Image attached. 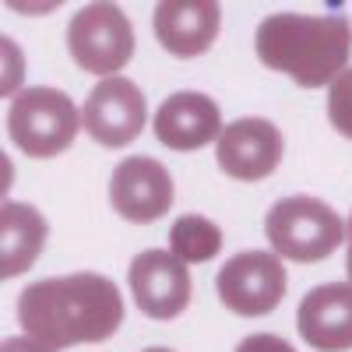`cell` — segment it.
I'll return each instance as SVG.
<instances>
[{
    "instance_id": "obj_4",
    "label": "cell",
    "mask_w": 352,
    "mask_h": 352,
    "mask_svg": "<svg viewBox=\"0 0 352 352\" xmlns=\"http://www.w3.org/2000/svg\"><path fill=\"white\" fill-rule=\"evenodd\" d=\"M264 232H268V243L278 257L300 264L331 257L345 240L338 212L317 197H285L272 204V212L264 215Z\"/></svg>"
},
{
    "instance_id": "obj_19",
    "label": "cell",
    "mask_w": 352,
    "mask_h": 352,
    "mask_svg": "<svg viewBox=\"0 0 352 352\" xmlns=\"http://www.w3.org/2000/svg\"><path fill=\"white\" fill-rule=\"evenodd\" d=\"M4 352H56V349H50L46 342H39V338H8L4 342Z\"/></svg>"
},
{
    "instance_id": "obj_2",
    "label": "cell",
    "mask_w": 352,
    "mask_h": 352,
    "mask_svg": "<svg viewBox=\"0 0 352 352\" xmlns=\"http://www.w3.org/2000/svg\"><path fill=\"white\" fill-rule=\"evenodd\" d=\"M257 60L303 88H324L345 71L352 25L342 14H268L257 25Z\"/></svg>"
},
{
    "instance_id": "obj_5",
    "label": "cell",
    "mask_w": 352,
    "mask_h": 352,
    "mask_svg": "<svg viewBox=\"0 0 352 352\" xmlns=\"http://www.w3.org/2000/svg\"><path fill=\"white\" fill-rule=\"evenodd\" d=\"M134 46V28L116 4H88L67 25L71 60L88 74H99L102 81L116 78L131 64Z\"/></svg>"
},
{
    "instance_id": "obj_7",
    "label": "cell",
    "mask_w": 352,
    "mask_h": 352,
    "mask_svg": "<svg viewBox=\"0 0 352 352\" xmlns=\"http://www.w3.org/2000/svg\"><path fill=\"white\" fill-rule=\"evenodd\" d=\"M81 120H85L81 127L92 134V141L106 144V148H124L144 131L148 102H144V92L134 81L116 74V78L99 81L88 92Z\"/></svg>"
},
{
    "instance_id": "obj_6",
    "label": "cell",
    "mask_w": 352,
    "mask_h": 352,
    "mask_svg": "<svg viewBox=\"0 0 352 352\" xmlns=\"http://www.w3.org/2000/svg\"><path fill=\"white\" fill-rule=\"evenodd\" d=\"M219 300L226 310L240 317L272 314L285 296V268L275 250H247L222 264L219 272Z\"/></svg>"
},
{
    "instance_id": "obj_13",
    "label": "cell",
    "mask_w": 352,
    "mask_h": 352,
    "mask_svg": "<svg viewBox=\"0 0 352 352\" xmlns=\"http://www.w3.org/2000/svg\"><path fill=\"white\" fill-rule=\"evenodd\" d=\"M155 138L173 152H197L222 138V113L201 92H176L155 113Z\"/></svg>"
},
{
    "instance_id": "obj_8",
    "label": "cell",
    "mask_w": 352,
    "mask_h": 352,
    "mask_svg": "<svg viewBox=\"0 0 352 352\" xmlns=\"http://www.w3.org/2000/svg\"><path fill=\"white\" fill-rule=\"evenodd\" d=\"M109 204L116 215L134 226H148V222L162 219L173 208L169 169L148 155L124 159L109 176Z\"/></svg>"
},
{
    "instance_id": "obj_16",
    "label": "cell",
    "mask_w": 352,
    "mask_h": 352,
    "mask_svg": "<svg viewBox=\"0 0 352 352\" xmlns=\"http://www.w3.org/2000/svg\"><path fill=\"white\" fill-rule=\"evenodd\" d=\"M328 120L331 127L352 141V67H345L335 85H331V92H328Z\"/></svg>"
},
{
    "instance_id": "obj_9",
    "label": "cell",
    "mask_w": 352,
    "mask_h": 352,
    "mask_svg": "<svg viewBox=\"0 0 352 352\" xmlns=\"http://www.w3.org/2000/svg\"><path fill=\"white\" fill-rule=\"evenodd\" d=\"M131 292L141 314L155 320H173L190 307V272L169 250H144L131 261Z\"/></svg>"
},
{
    "instance_id": "obj_18",
    "label": "cell",
    "mask_w": 352,
    "mask_h": 352,
    "mask_svg": "<svg viewBox=\"0 0 352 352\" xmlns=\"http://www.w3.org/2000/svg\"><path fill=\"white\" fill-rule=\"evenodd\" d=\"M4 56H8V78H4V92L11 96V92H14V85H18V74L25 78V60L18 56V50H14V43H11V39H4Z\"/></svg>"
},
{
    "instance_id": "obj_12",
    "label": "cell",
    "mask_w": 352,
    "mask_h": 352,
    "mask_svg": "<svg viewBox=\"0 0 352 352\" xmlns=\"http://www.w3.org/2000/svg\"><path fill=\"white\" fill-rule=\"evenodd\" d=\"M152 28L162 50L190 60V56L208 53V46L215 43L222 28V8L212 0H166L155 8Z\"/></svg>"
},
{
    "instance_id": "obj_21",
    "label": "cell",
    "mask_w": 352,
    "mask_h": 352,
    "mask_svg": "<svg viewBox=\"0 0 352 352\" xmlns=\"http://www.w3.org/2000/svg\"><path fill=\"white\" fill-rule=\"evenodd\" d=\"M144 352H173V349H144Z\"/></svg>"
},
{
    "instance_id": "obj_20",
    "label": "cell",
    "mask_w": 352,
    "mask_h": 352,
    "mask_svg": "<svg viewBox=\"0 0 352 352\" xmlns=\"http://www.w3.org/2000/svg\"><path fill=\"white\" fill-rule=\"evenodd\" d=\"M345 243H349V254H345V272H349V282H352V215H349V226H345Z\"/></svg>"
},
{
    "instance_id": "obj_3",
    "label": "cell",
    "mask_w": 352,
    "mask_h": 352,
    "mask_svg": "<svg viewBox=\"0 0 352 352\" xmlns=\"http://www.w3.org/2000/svg\"><path fill=\"white\" fill-rule=\"evenodd\" d=\"M78 106L60 88H25L11 99L8 109V138L28 159H53L71 148L78 138Z\"/></svg>"
},
{
    "instance_id": "obj_14",
    "label": "cell",
    "mask_w": 352,
    "mask_h": 352,
    "mask_svg": "<svg viewBox=\"0 0 352 352\" xmlns=\"http://www.w3.org/2000/svg\"><path fill=\"white\" fill-rule=\"evenodd\" d=\"M46 232L50 226L39 215V208L21 201H4V208H0V240H4V247H0V275L14 278L32 268L36 257L43 254Z\"/></svg>"
},
{
    "instance_id": "obj_11",
    "label": "cell",
    "mask_w": 352,
    "mask_h": 352,
    "mask_svg": "<svg viewBox=\"0 0 352 352\" xmlns=\"http://www.w3.org/2000/svg\"><path fill=\"white\" fill-rule=\"evenodd\" d=\"M296 328L303 342L317 352H349L352 349V282H328L310 289L300 310Z\"/></svg>"
},
{
    "instance_id": "obj_15",
    "label": "cell",
    "mask_w": 352,
    "mask_h": 352,
    "mask_svg": "<svg viewBox=\"0 0 352 352\" xmlns=\"http://www.w3.org/2000/svg\"><path fill=\"white\" fill-rule=\"evenodd\" d=\"M222 250V229L204 215H180L169 229V254L184 264H204Z\"/></svg>"
},
{
    "instance_id": "obj_17",
    "label": "cell",
    "mask_w": 352,
    "mask_h": 352,
    "mask_svg": "<svg viewBox=\"0 0 352 352\" xmlns=\"http://www.w3.org/2000/svg\"><path fill=\"white\" fill-rule=\"evenodd\" d=\"M236 352H296V349L278 335H250L236 345Z\"/></svg>"
},
{
    "instance_id": "obj_1",
    "label": "cell",
    "mask_w": 352,
    "mask_h": 352,
    "mask_svg": "<svg viewBox=\"0 0 352 352\" xmlns=\"http://www.w3.org/2000/svg\"><path fill=\"white\" fill-rule=\"evenodd\" d=\"M21 328L50 349L96 345L124 324V300L106 275L78 272L32 282L18 296Z\"/></svg>"
},
{
    "instance_id": "obj_10",
    "label": "cell",
    "mask_w": 352,
    "mask_h": 352,
    "mask_svg": "<svg viewBox=\"0 0 352 352\" xmlns=\"http://www.w3.org/2000/svg\"><path fill=\"white\" fill-rule=\"evenodd\" d=\"M285 152V141L282 131L264 120V116H243V120L229 124L219 138V169L232 180H243V184H257L264 176H272L282 162Z\"/></svg>"
}]
</instances>
